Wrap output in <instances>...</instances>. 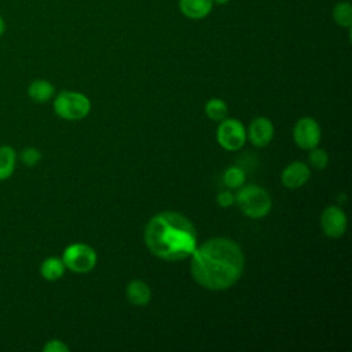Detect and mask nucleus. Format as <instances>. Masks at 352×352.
Wrapping results in <instances>:
<instances>
[{
  "label": "nucleus",
  "instance_id": "nucleus-14",
  "mask_svg": "<svg viewBox=\"0 0 352 352\" xmlns=\"http://www.w3.org/2000/svg\"><path fill=\"white\" fill-rule=\"evenodd\" d=\"M65 271H66V267H65L62 258L55 257V256L47 257L40 265V275L45 280H50V282L60 279L65 275Z\"/></svg>",
  "mask_w": 352,
  "mask_h": 352
},
{
  "label": "nucleus",
  "instance_id": "nucleus-17",
  "mask_svg": "<svg viewBox=\"0 0 352 352\" xmlns=\"http://www.w3.org/2000/svg\"><path fill=\"white\" fill-rule=\"evenodd\" d=\"M246 176L242 168L239 166H230L223 173V183L228 190H236L245 184Z\"/></svg>",
  "mask_w": 352,
  "mask_h": 352
},
{
  "label": "nucleus",
  "instance_id": "nucleus-22",
  "mask_svg": "<svg viewBox=\"0 0 352 352\" xmlns=\"http://www.w3.org/2000/svg\"><path fill=\"white\" fill-rule=\"evenodd\" d=\"M216 204L220 208H230L234 204V194L231 192V190H223L216 195Z\"/></svg>",
  "mask_w": 352,
  "mask_h": 352
},
{
  "label": "nucleus",
  "instance_id": "nucleus-11",
  "mask_svg": "<svg viewBox=\"0 0 352 352\" xmlns=\"http://www.w3.org/2000/svg\"><path fill=\"white\" fill-rule=\"evenodd\" d=\"M125 294L128 301L135 307L147 305L151 300V289L142 279H133L128 282L125 287Z\"/></svg>",
  "mask_w": 352,
  "mask_h": 352
},
{
  "label": "nucleus",
  "instance_id": "nucleus-20",
  "mask_svg": "<svg viewBox=\"0 0 352 352\" xmlns=\"http://www.w3.org/2000/svg\"><path fill=\"white\" fill-rule=\"evenodd\" d=\"M19 160L22 161L23 165L26 166H34L40 162L41 160V153L36 147H25L19 153Z\"/></svg>",
  "mask_w": 352,
  "mask_h": 352
},
{
  "label": "nucleus",
  "instance_id": "nucleus-12",
  "mask_svg": "<svg viewBox=\"0 0 352 352\" xmlns=\"http://www.w3.org/2000/svg\"><path fill=\"white\" fill-rule=\"evenodd\" d=\"M179 8L190 19H202L210 14L213 3L212 0H179Z\"/></svg>",
  "mask_w": 352,
  "mask_h": 352
},
{
  "label": "nucleus",
  "instance_id": "nucleus-18",
  "mask_svg": "<svg viewBox=\"0 0 352 352\" xmlns=\"http://www.w3.org/2000/svg\"><path fill=\"white\" fill-rule=\"evenodd\" d=\"M333 19L341 28H351L352 25V7L348 1H340L333 8Z\"/></svg>",
  "mask_w": 352,
  "mask_h": 352
},
{
  "label": "nucleus",
  "instance_id": "nucleus-3",
  "mask_svg": "<svg viewBox=\"0 0 352 352\" xmlns=\"http://www.w3.org/2000/svg\"><path fill=\"white\" fill-rule=\"evenodd\" d=\"M234 204L238 205L241 212L254 220L265 217L272 208L271 195L268 191L257 184L241 186L234 194Z\"/></svg>",
  "mask_w": 352,
  "mask_h": 352
},
{
  "label": "nucleus",
  "instance_id": "nucleus-1",
  "mask_svg": "<svg viewBox=\"0 0 352 352\" xmlns=\"http://www.w3.org/2000/svg\"><path fill=\"white\" fill-rule=\"evenodd\" d=\"M245 270L241 246L226 236L210 238L198 245L190 256V272L195 283L212 292L234 286Z\"/></svg>",
  "mask_w": 352,
  "mask_h": 352
},
{
  "label": "nucleus",
  "instance_id": "nucleus-7",
  "mask_svg": "<svg viewBox=\"0 0 352 352\" xmlns=\"http://www.w3.org/2000/svg\"><path fill=\"white\" fill-rule=\"evenodd\" d=\"M293 140L302 150H311L319 146L322 131L319 122L312 117H301L293 126Z\"/></svg>",
  "mask_w": 352,
  "mask_h": 352
},
{
  "label": "nucleus",
  "instance_id": "nucleus-21",
  "mask_svg": "<svg viewBox=\"0 0 352 352\" xmlns=\"http://www.w3.org/2000/svg\"><path fill=\"white\" fill-rule=\"evenodd\" d=\"M43 351L44 352H69V346L62 340L52 338L44 344Z\"/></svg>",
  "mask_w": 352,
  "mask_h": 352
},
{
  "label": "nucleus",
  "instance_id": "nucleus-19",
  "mask_svg": "<svg viewBox=\"0 0 352 352\" xmlns=\"http://www.w3.org/2000/svg\"><path fill=\"white\" fill-rule=\"evenodd\" d=\"M309 165L314 168V169H318V170H322L327 166L329 164V154L324 148H320V147H314L309 150Z\"/></svg>",
  "mask_w": 352,
  "mask_h": 352
},
{
  "label": "nucleus",
  "instance_id": "nucleus-24",
  "mask_svg": "<svg viewBox=\"0 0 352 352\" xmlns=\"http://www.w3.org/2000/svg\"><path fill=\"white\" fill-rule=\"evenodd\" d=\"M228 0H212V3L213 4H219V6H221V4H226Z\"/></svg>",
  "mask_w": 352,
  "mask_h": 352
},
{
  "label": "nucleus",
  "instance_id": "nucleus-6",
  "mask_svg": "<svg viewBox=\"0 0 352 352\" xmlns=\"http://www.w3.org/2000/svg\"><path fill=\"white\" fill-rule=\"evenodd\" d=\"M216 140L227 151H236L246 143V128L236 118H224L216 129Z\"/></svg>",
  "mask_w": 352,
  "mask_h": 352
},
{
  "label": "nucleus",
  "instance_id": "nucleus-9",
  "mask_svg": "<svg viewBox=\"0 0 352 352\" xmlns=\"http://www.w3.org/2000/svg\"><path fill=\"white\" fill-rule=\"evenodd\" d=\"M275 128L270 118L267 117H256L252 120L246 129V138L256 147H265L274 139Z\"/></svg>",
  "mask_w": 352,
  "mask_h": 352
},
{
  "label": "nucleus",
  "instance_id": "nucleus-10",
  "mask_svg": "<svg viewBox=\"0 0 352 352\" xmlns=\"http://www.w3.org/2000/svg\"><path fill=\"white\" fill-rule=\"evenodd\" d=\"M311 176L309 166L301 161H293L280 173L282 184L289 190H297L302 187Z\"/></svg>",
  "mask_w": 352,
  "mask_h": 352
},
{
  "label": "nucleus",
  "instance_id": "nucleus-13",
  "mask_svg": "<svg viewBox=\"0 0 352 352\" xmlns=\"http://www.w3.org/2000/svg\"><path fill=\"white\" fill-rule=\"evenodd\" d=\"M55 88L54 85L47 80H34L28 87V95L33 102L37 103H45L54 98Z\"/></svg>",
  "mask_w": 352,
  "mask_h": 352
},
{
  "label": "nucleus",
  "instance_id": "nucleus-15",
  "mask_svg": "<svg viewBox=\"0 0 352 352\" xmlns=\"http://www.w3.org/2000/svg\"><path fill=\"white\" fill-rule=\"evenodd\" d=\"M16 166V151L14 147L4 144L0 146V182L12 176Z\"/></svg>",
  "mask_w": 352,
  "mask_h": 352
},
{
  "label": "nucleus",
  "instance_id": "nucleus-16",
  "mask_svg": "<svg viewBox=\"0 0 352 352\" xmlns=\"http://www.w3.org/2000/svg\"><path fill=\"white\" fill-rule=\"evenodd\" d=\"M205 114L209 120L214 121V122H220L224 118H227L228 114V106L223 99L219 98H212L205 103Z\"/></svg>",
  "mask_w": 352,
  "mask_h": 352
},
{
  "label": "nucleus",
  "instance_id": "nucleus-2",
  "mask_svg": "<svg viewBox=\"0 0 352 352\" xmlns=\"http://www.w3.org/2000/svg\"><path fill=\"white\" fill-rule=\"evenodd\" d=\"M144 243L150 253L165 261L190 258L198 246L195 226L175 210L154 214L144 228Z\"/></svg>",
  "mask_w": 352,
  "mask_h": 352
},
{
  "label": "nucleus",
  "instance_id": "nucleus-5",
  "mask_svg": "<svg viewBox=\"0 0 352 352\" xmlns=\"http://www.w3.org/2000/svg\"><path fill=\"white\" fill-rule=\"evenodd\" d=\"M62 261L67 270L76 274H87L92 271L98 263L95 249L87 243H72L65 248Z\"/></svg>",
  "mask_w": 352,
  "mask_h": 352
},
{
  "label": "nucleus",
  "instance_id": "nucleus-23",
  "mask_svg": "<svg viewBox=\"0 0 352 352\" xmlns=\"http://www.w3.org/2000/svg\"><path fill=\"white\" fill-rule=\"evenodd\" d=\"M6 21H4V18L1 16V14H0V37L6 33Z\"/></svg>",
  "mask_w": 352,
  "mask_h": 352
},
{
  "label": "nucleus",
  "instance_id": "nucleus-8",
  "mask_svg": "<svg viewBox=\"0 0 352 352\" xmlns=\"http://www.w3.org/2000/svg\"><path fill=\"white\" fill-rule=\"evenodd\" d=\"M346 214L340 206H327L320 214V227L329 238H340L346 231Z\"/></svg>",
  "mask_w": 352,
  "mask_h": 352
},
{
  "label": "nucleus",
  "instance_id": "nucleus-4",
  "mask_svg": "<svg viewBox=\"0 0 352 352\" xmlns=\"http://www.w3.org/2000/svg\"><path fill=\"white\" fill-rule=\"evenodd\" d=\"M55 114L66 121H80L91 111V100L77 91H60L54 99Z\"/></svg>",
  "mask_w": 352,
  "mask_h": 352
}]
</instances>
